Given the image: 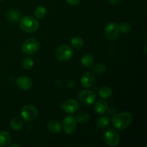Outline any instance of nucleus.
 <instances>
[{
  "mask_svg": "<svg viewBox=\"0 0 147 147\" xmlns=\"http://www.w3.org/2000/svg\"><path fill=\"white\" fill-rule=\"evenodd\" d=\"M73 55V51L70 46L67 45H62L56 49L55 56L58 60L65 62L70 60Z\"/></svg>",
  "mask_w": 147,
  "mask_h": 147,
  "instance_id": "nucleus-3",
  "label": "nucleus"
},
{
  "mask_svg": "<svg viewBox=\"0 0 147 147\" xmlns=\"http://www.w3.org/2000/svg\"><path fill=\"white\" fill-rule=\"evenodd\" d=\"M76 121L80 123H86L90 120V116L86 111H80L76 113L75 116Z\"/></svg>",
  "mask_w": 147,
  "mask_h": 147,
  "instance_id": "nucleus-18",
  "label": "nucleus"
},
{
  "mask_svg": "<svg viewBox=\"0 0 147 147\" xmlns=\"http://www.w3.org/2000/svg\"><path fill=\"white\" fill-rule=\"evenodd\" d=\"M93 71L96 75H103L106 73V67L102 63H98L93 66Z\"/></svg>",
  "mask_w": 147,
  "mask_h": 147,
  "instance_id": "nucleus-25",
  "label": "nucleus"
},
{
  "mask_svg": "<svg viewBox=\"0 0 147 147\" xmlns=\"http://www.w3.org/2000/svg\"><path fill=\"white\" fill-rule=\"evenodd\" d=\"M104 32L105 36L108 40H111V41L116 40L119 36V33H120L119 25L113 22L109 23L105 27Z\"/></svg>",
  "mask_w": 147,
  "mask_h": 147,
  "instance_id": "nucleus-9",
  "label": "nucleus"
},
{
  "mask_svg": "<svg viewBox=\"0 0 147 147\" xmlns=\"http://www.w3.org/2000/svg\"><path fill=\"white\" fill-rule=\"evenodd\" d=\"M46 14H47V10L45 7L43 6H39L34 10V15L38 19L44 18Z\"/></svg>",
  "mask_w": 147,
  "mask_h": 147,
  "instance_id": "nucleus-23",
  "label": "nucleus"
},
{
  "mask_svg": "<svg viewBox=\"0 0 147 147\" xmlns=\"http://www.w3.org/2000/svg\"><path fill=\"white\" fill-rule=\"evenodd\" d=\"M2 1V0H0V1Z\"/></svg>",
  "mask_w": 147,
  "mask_h": 147,
  "instance_id": "nucleus-30",
  "label": "nucleus"
},
{
  "mask_svg": "<svg viewBox=\"0 0 147 147\" xmlns=\"http://www.w3.org/2000/svg\"><path fill=\"white\" fill-rule=\"evenodd\" d=\"M20 27L26 32H34L39 28V22L31 16H24L20 20Z\"/></svg>",
  "mask_w": 147,
  "mask_h": 147,
  "instance_id": "nucleus-2",
  "label": "nucleus"
},
{
  "mask_svg": "<svg viewBox=\"0 0 147 147\" xmlns=\"http://www.w3.org/2000/svg\"><path fill=\"white\" fill-rule=\"evenodd\" d=\"M17 86L20 88V89L24 90H27L31 88L32 86V81L31 79L27 76H20L17 78L16 80Z\"/></svg>",
  "mask_w": 147,
  "mask_h": 147,
  "instance_id": "nucleus-11",
  "label": "nucleus"
},
{
  "mask_svg": "<svg viewBox=\"0 0 147 147\" xmlns=\"http://www.w3.org/2000/svg\"><path fill=\"white\" fill-rule=\"evenodd\" d=\"M79 108H80V105H79L78 102L76 99L73 98L67 99L61 105V109L69 114L77 112Z\"/></svg>",
  "mask_w": 147,
  "mask_h": 147,
  "instance_id": "nucleus-10",
  "label": "nucleus"
},
{
  "mask_svg": "<svg viewBox=\"0 0 147 147\" xmlns=\"http://www.w3.org/2000/svg\"><path fill=\"white\" fill-rule=\"evenodd\" d=\"M40 48V42L35 38H29L26 40L22 45V50L27 55H34Z\"/></svg>",
  "mask_w": 147,
  "mask_h": 147,
  "instance_id": "nucleus-4",
  "label": "nucleus"
},
{
  "mask_svg": "<svg viewBox=\"0 0 147 147\" xmlns=\"http://www.w3.org/2000/svg\"><path fill=\"white\" fill-rule=\"evenodd\" d=\"M119 31L121 32L122 33H125V34H128V33L130 32L131 31V24H129V22H123L119 24Z\"/></svg>",
  "mask_w": 147,
  "mask_h": 147,
  "instance_id": "nucleus-26",
  "label": "nucleus"
},
{
  "mask_svg": "<svg viewBox=\"0 0 147 147\" xmlns=\"http://www.w3.org/2000/svg\"><path fill=\"white\" fill-rule=\"evenodd\" d=\"M108 109H109V105L105 100H100L95 103L94 110L98 114H104L107 112Z\"/></svg>",
  "mask_w": 147,
  "mask_h": 147,
  "instance_id": "nucleus-14",
  "label": "nucleus"
},
{
  "mask_svg": "<svg viewBox=\"0 0 147 147\" xmlns=\"http://www.w3.org/2000/svg\"><path fill=\"white\" fill-rule=\"evenodd\" d=\"M133 121L131 114L128 112H122L115 115L112 119L113 126L119 131H123L127 129Z\"/></svg>",
  "mask_w": 147,
  "mask_h": 147,
  "instance_id": "nucleus-1",
  "label": "nucleus"
},
{
  "mask_svg": "<svg viewBox=\"0 0 147 147\" xmlns=\"http://www.w3.org/2000/svg\"><path fill=\"white\" fill-rule=\"evenodd\" d=\"M78 98L83 104L86 106H90L95 103L96 96L93 92L88 90H83L78 93Z\"/></svg>",
  "mask_w": 147,
  "mask_h": 147,
  "instance_id": "nucleus-7",
  "label": "nucleus"
},
{
  "mask_svg": "<svg viewBox=\"0 0 147 147\" xmlns=\"http://www.w3.org/2000/svg\"><path fill=\"white\" fill-rule=\"evenodd\" d=\"M11 143V136L7 131L0 132V147L9 146Z\"/></svg>",
  "mask_w": 147,
  "mask_h": 147,
  "instance_id": "nucleus-16",
  "label": "nucleus"
},
{
  "mask_svg": "<svg viewBox=\"0 0 147 147\" xmlns=\"http://www.w3.org/2000/svg\"><path fill=\"white\" fill-rule=\"evenodd\" d=\"M122 1L123 0H109V3L111 5H119L122 2Z\"/></svg>",
  "mask_w": 147,
  "mask_h": 147,
  "instance_id": "nucleus-28",
  "label": "nucleus"
},
{
  "mask_svg": "<svg viewBox=\"0 0 147 147\" xmlns=\"http://www.w3.org/2000/svg\"><path fill=\"white\" fill-rule=\"evenodd\" d=\"M11 147H14V146L20 147V146H19V145H17V144H12V145H11Z\"/></svg>",
  "mask_w": 147,
  "mask_h": 147,
  "instance_id": "nucleus-29",
  "label": "nucleus"
},
{
  "mask_svg": "<svg viewBox=\"0 0 147 147\" xmlns=\"http://www.w3.org/2000/svg\"><path fill=\"white\" fill-rule=\"evenodd\" d=\"M94 63V58L90 54H85L81 58V64L83 67L89 68Z\"/></svg>",
  "mask_w": 147,
  "mask_h": 147,
  "instance_id": "nucleus-17",
  "label": "nucleus"
},
{
  "mask_svg": "<svg viewBox=\"0 0 147 147\" xmlns=\"http://www.w3.org/2000/svg\"><path fill=\"white\" fill-rule=\"evenodd\" d=\"M22 65L23 68L25 69V70H30L34 65V61H33V59L31 58L30 57H24V59L22 61Z\"/></svg>",
  "mask_w": 147,
  "mask_h": 147,
  "instance_id": "nucleus-24",
  "label": "nucleus"
},
{
  "mask_svg": "<svg viewBox=\"0 0 147 147\" xmlns=\"http://www.w3.org/2000/svg\"><path fill=\"white\" fill-rule=\"evenodd\" d=\"M104 141L108 146L112 147L116 146L120 142V135L117 131L110 129L106 131L105 133Z\"/></svg>",
  "mask_w": 147,
  "mask_h": 147,
  "instance_id": "nucleus-6",
  "label": "nucleus"
},
{
  "mask_svg": "<svg viewBox=\"0 0 147 147\" xmlns=\"http://www.w3.org/2000/svg\"><path fill=\"white\" fill-rule=\"evenodd\" d=\"M7 20L12 23H17L20 22L21 16L20 13L16 9H10L9 11H7Z\"/></svg>",
  "mask_w": 147,
  "mask_h": 147,
  "instance_id": "nucleus-15",
  "label": "nucleus"
},
{
  "mask_svg": "<svg viewBox=\"0 0 147 147\" xmlns=\"http://www.w3.org/2000/svg\"><path fill=\"white\" fill-rule=\"evenodd\" d=\"M76 127H77V121L74 116H67L65 117L62 126L65 133L67 134H71L76 131Z\"/></svg>",
  "mask_w": 147,
  "mask_h": 147,
  "instance_id": "nucleus-8",
  "label": "nucleus"
},
{
  "mask_svg": "<svg viewBox=\"0 0 147 147\" xmlns=\"http://www.w3.org/2000/svg\"><path fill=\"white\" fill-rule=\"evenodd\" d=\"M110 123V120L106 116H101L99 117L96 121V126L99 129H105L109 126Z\"/></svg>",
  "mask_w": 147,
  "mask_h": 147,
  "instance_id": "nucleus-21",
  "label": "nucleus"
},
{
  "mask_svg": "<svg viewBox=\"0 0 147 147\" xmlns=\"http://www.w3.org/2000/svg\"><path fill=\"white\" fill-rule=\"evenodd\" d=\"M80 82H81L82 86L84 87L91 88L94 86L96 83V77L93 73L88 72L82 76Z\"/></svg>",
  "mask_w": 147,
  "mask_h": 147,
  "instance_id": "nucleus-12",
  "label": "nucleus"
},
{
  "mask_svg": "<svg viewBox=\"0 0 147 147\" xmlns=\"http://www.w3.org/2000/svg\"><path fill=\"white\" fill-rule=\"evenodd\" d=\"M23 121L19 118H14L10 121V127L13 131H18L22 128Z\"/></svg>",
  "mask_w": 147,
  "mask_h": 147,
  "instance_id": "nucleus-20",
  "label": "nucleus"
},
{
  "mask_svg": "<svg viewBox=\"0 0 147 147\" xmlns=\"http://www.w3.org/2000/svg\"><path fill=\"white\" fill-rule=\"evenodd\" d=\"M22 118L26 121H32L38 116V110L33 105H26L21 109Z\"/></svg>",
  "mask_w": 147,
  "mask_h": 147,
  "instance_id": "nucleus-5",
  "label": "nucleus"
},
{
  "mask_svg": "<svg viewBox=\"0 0 147 147\" xmlns=\"http://www.w3.org/2000/svg\"><path fill=\"white\" fill-rule=\"evenodd\" d=\"M70 44L74 48L80 49L84 45V41L80 37H74L70 40Z\"/></svg>",
  "mask_w": 147,
  "mask_h": 147,
  "instance_id": "nucleus-22",
  "label": "nucleus"
},
{
  "mask_svg": "<svg viewBox=\"0 0 147 147\" xmlns=\"http://www.w3.org/2000/svg\"><path fill=\"white\" fill-rule=\"evenodd\" d=\"M112 89L109 86H103L98 90V96L102 98H109L112 96Z\"/></svg>",
  "mask_w": 147,
  "mask_h": 147,
  "instance_id": "nucleus-19",
  "label": "nucleus"
},
{
  "mask_svg": "<svg viewBox=\"0 0 147 147\" xmlns=\"http://www.w3.org/2000/svg\"><path fill=\"white\" fill-rule=\"evenodd\" d=\"M47 130L53 134H57L61 131L62 125L58 121L50 120L47 122Z\"/></svg>",
  "mask_w": 147,
  "mask_h": 147,
  "instance_id": "nucleus-13",
  "label": "nucleus"
},
{
  "mask_svg": "<svg viewBox=\"0 0 147 147\" xmlns=\"http://www.w3.org/2000/svg\"><path fill=\"white\" fill-rule=\"evenodd\" d=\"M66 2L71 6H76L80 2L81 0H65Z\"/></svg>",
  "mask_w": 147,
  "mask_h": 147,
  "instance_id": "nucleus-27",
  "label": "nucleus"
}]
</instances>
